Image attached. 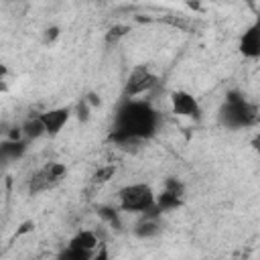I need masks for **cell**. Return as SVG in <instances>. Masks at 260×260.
<instances>
[{"instance_id":"1","label":"cell","mask_w":260,"mask_h":260,"mask_svg":"<svg viewBox=\"0 0 260 260\" xmlns=\"http://www.w3.org/2000/svg\"><path fill=\"white\" fill-rule=\"evenodd\" d=\"M154 128L156 114L142 102H128L118 110L112 140L122 144L130 138H146Z\"/></svg>"},{"instance_id":"2","label":"cell","mask_w":260,"mask_h":260,"mask_svg":"<svg viewBox=\"0 0 260 260\" xmlns=\"http://www.w3.org/2000/svg\"><path fill=\"white\" fill-rule=\"evenodd\" d=\"M221 120H223V124H228L232 128L250 126L258 120V110H256V106L248 104L240 93L234 91L228 95V104L221 110Z\"/></svg>"},{"instance_id":"3","label":"cell","mask_w":260,"mask_h":260,"mask_svg":"<svg viewBox=\"0 0 260 260\" xmlns=\"http://www.w3.org/2000/svg\"><path fill=\"white\" fill-rule=\"evenodd\" d=\"M120 207L124 211H138V213H144L148 207H152L156 203L154 195H152V189L144 183H134V185H128L120 191Z\"/></svg>"},{"instance_id":"4","label":"cell","mask_w":260,"mask_h":260,"mask_svg":"<svg viewBox=\"0 0 260 260\" xmlns=\"http://www.w3.org/2000/svg\"><path fill=\"white\" fill-rule=\"evenodd\" d=\"M65 175V165L61 162H51L47 167H43L41 171H37L30 181H28V191L30 193H39V191H47L51 187H55L61 177Z\"/></svg>"},{"instance_id":"5","label":"cell","mask_w":260,"mask_h":260,"mask_svg":"<svg viewBox=\"0 0 260 260\" xmlns=\"http://www.w3.org/2000/svg\"><path fill=\"white\" fill-rule=\"evenodd\" d=\"M154 85H156V77L146 67H136L130 73L124 91H126V95H138V93H142L146 89H152Z\"/></svg>"},{"instance_id":"6","label":"cell","mask_w":260,"mask_h":260,"mask_svg":"<svg viewBox=\"0 0 260 260\" xmlns=\"http://www.w3.org/2000/svg\"><path fill=\"white\" fill-rule=\"evenodd\" d=\"M181 197H183V185L177 179H167L165 181V189L156 197V205L160 207V211L175 209V207H179Z\"/></svg>"},{"instance_id":"7","label":"cell","mask_w":260,"mask_h":260,"mask_svg":"<svg viewBox=\"0 0 260 260\" xmlns=\"http://www.w3.org/2000/svg\"><path fill=\"white\" fill-rule=\"evenodd\" d=\"M171 104H173V112L179 116H197L199 114V106H197L195 98L187 91H175L171 95Z\"/></svg>"},{"instance_id":"8","label":"cell","mask_w":260,"mask_h":260,"mask_svg":"<svg viewBox=\"0 0 260 260\" xmlns=\"http://www.w3.org/2000/svg\"><path fill=\"white\" fill-rule=\"evenodd\" d=\"M240 51L246 57H252V59L260 57V20L244 32V37L240 41Z\"/></svg>"},{"instance_id":"9","label":"cell","mask_w":260,"mask_h":260,"mask_svg":"<svg viewBox=\"0 0 260 260\" xmlns=\"http://www.w3.org/2000/svg\"><path fill=\"white\" fill-rule=\"evenodd\" d=\"M41 116H43V122H45L47 132H49V134H57V132L63 128V124L67 122V118H69V110H67V108L49 110V112H45V114H41Z\"/></svg>"},{"instance_id":"10","label":"cell","mask_w":260,"mask_h":260,"mask_svg":"<svg viewBox=\"0 0 260 260\" xmlns=\"http://www.w3.org/2000/svg\"><path fill=\"white\" fill-rule=\"evenodd\" d=\"M22 132H24V136H26L28 140H35V138L43 136V134L47 132L45 122H43V116H30V118L22 124Z\"/></svg>"},{"instance_id":"11","label":"cell","mask_w":260,"mask_h":260,"mask_svg":"<svg viewBox=\"0 0 260 260\" xmlns=\"http://www.w3.org/2000/svg\"><path fill=\"white\" fill-rule=\"evenodd\" d=\"M100 244V238L95 232H79L73 240H71V246H77V248H83V250H89L93 252V248Z\"/></svg>"},{"instance_id":"12","label":"cell","mask_w":260,"mask_h":260,"mask_svg":"<svg viewBox=\"0 0 260 260\" xmlns=\"http://www.w3.org/2000/svg\"><path fill=\"white\" fill-rule=\"evenodd\" d=\"M158 232H160V228L154 221V217H142V221L134 230V234L140 236V238H150V236H156Z\"/></svg>"},{"instance_id":"13","label":"cell","mask_w":260,"mask_h":260,"mask_svg":"<svg viewBox=\"0 0 260 260\" xmlns=\"http://www.w3.org/2000/svg\"><path fill=\"white\" fill-rule=\"evenodd\" d=\"M22 150H24V142H20V140H10V142H4L2 144V156L4 158H16V156H20L22 154Z\"/></svg>"},{"instance_id":"14","label":"cell","mask_w":260,"mask_h":260,"mask_svg":"<svg viewBox=\"0 0 260 260\" xmlns=\"http://www.w3.org/2000/svg\"><path fill=\"white\" fill-rule=\"evenodd\" d=\"M114 173H116V167L114 165H106V167H100L93 175H91V181L95 183V185H102V183H108L112 177H114Z\"/></svg>"},{"instance_id":"15","label":"cell","mask_w":260,"mask_h":260,"mask_svg":"<svg viewBox=\"0 0 260 260\" xmlns=\"http://www.w3.org/2000/svg\"><path fill=\"white\" fill-rule=\"evenodd\" d=\"M63 258H67V260H87V258H91V252L69 244V250L63 252Z\"/></svg>"},{"instance_id":"16","label":"cell","mask_w":260,"mask_h":260,"mask_svg":"<svg viewBox=\"0 0 260 260\" xmlns=\"http://www.w3.org/2000/svg\"><path fill=\"white\" fill-rule=\"evenodd\" d=\"M160 20L167 22V24H171V26H175V28H187L189 26V20L185 16H177V14H167Z\"/></svg>"},{"instance_id":"17","label":"cell","mask_w":260,"mask_h":260,"mask_svg":"<svg viewBox=\"0 0 260 260\" xmlns=\"http://www.w3.org/2000/svg\"><path fill=\"white\" fill-rule=\"evenodd\" d=\"M100 215H102L112 228H120V219H118L116 209H112V207H102V209H100Z\"/></svg>"},{"instance_id":"18","label":"cell","mask_w":260,"mask_h":260,"mask_svg":"<svg viewBox=\"0 0 260 260\" xmlns=\"http://www.w3.org/2000/svg\"><path fill=\"white\" fill-rule=\"evenodd\" d=\"M128 30H130L128 26H124V24H118V26L110 28V32H108V37H106V39H108L110 43H112V41H118V39H120V37H124Z\"/></svg>"},{"instance_id":"19","label":"cell","mask_w":260,"mask_h":260,"mask_svg":"<svg viewBox=\"0 0 260 260\" xmlns=\"http://www.w3.org/2000/svg\"><path fill=\"white\" fill-rule=\"evenodd\" d=\"M59 37V28L57 26H51L47 32H45V43H51V41H55Z\"/></svg>"},{"instance_id":"20","label":"cell","mask_w":260,"mask_h":260,"mask_svg":"<svg viewBox=\"0 0 260 260\" xmlns=\"http://www.w3.org/2000/svg\"><path fill=\"white\" fill-rule=\"evenodd\" d=\"M85 100H87V104H89V106H98V104H100V98H98L95 93H89Z\"/></svg>"},{"instance_id":"21","label":"cell","mask_w":260,"mask_h":260,"mask_svg":"<svg viewBox=\"0 0 260 260\" xmlns=\"http://www.w3.org/2000/svg\"><path fill=\"white\" fill-rule=\"evenodd\" d=\"M30 228H32V221H24V223L20 225V230L16 232V236H20V234H24V232H28Z\"/></svg>"},{"instance_id":"22","label":"cell","mask_w":260,"mask_h":260,"mask_svg":"<svg viewBox=\"0 0 260 260\" xmlns=\"http://www.w3.org/2000/svg\"><path fill=\"white\" fill-rule=\"evenodd\" d=\"M189 2H191V0H189Z\"/></svg>"}]
</instances>
